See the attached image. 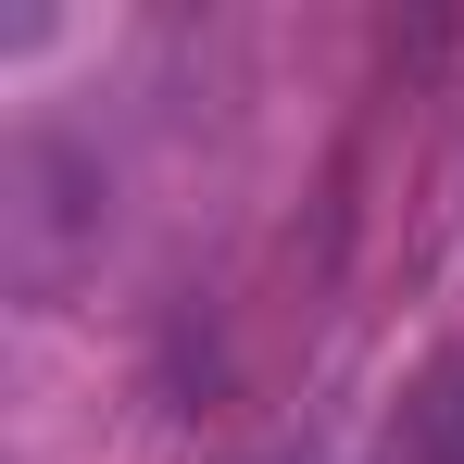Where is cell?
Wrapping results in <instances>:
<instances>
[{"mask_svg":"<svg viewBox=\"0 0 464 464\" xmlns=\"http://www.w3.org/2000/svg\"><path fill=\"white\" fill-rule=\"evenodd\" d=\"M389 464H464V352L440 377L401 401V427H389Z\"/></svg>","mask_w":464,"mask_h":464,"instance_id":"cell-1","label":"cell"}]
</instances>
